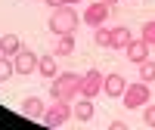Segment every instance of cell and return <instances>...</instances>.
I'll return each instance as SVG.
<instances>
[{
    "mask_svg": "<svg viewBox=\"0 0 155 130\" xmlns=\"http://www.w3.org/2000/svg\"><path fill=\"white\" fill-rule=\"evenodd\" d=\"M37 62H41V56L37 53H31V50H19L16 56H12V65H16V74H31V71H37Z\"/></svg>",
    "mask_w": 155,
    "mask_h": 130,
    "instance_id": "52a82bcc",
    "label": "cell"
},
{
    "mask_svg": "<svg viewBox=\"0 0 155 130\" xmlns=\"http://www.w3.org/2000/svg\"><path fill=\"white\" fill-rule=\"evenodd\" d=\"M65 3H71V6H78V3H84V0H65Z\"/></svg>",
    "mask_w": 155,
    "mask_h": 130,
    "instance_id": "7402d4cb",
    "label": "cell"
},
{
    "mask_svg": "<svg viewBox=\"0 0 155 130\" xmlns=\"http://www.w3.org/2000/svg\"><path fill=\"white\" fill-rule=\"evenodd\" d=\"M102 81H106V74H102L99 68L84 71V77H81V96H87V99L99 96V93H102Z\"/></svg>",
    "mask_w": 155,
    "mask_h": 130,
    "instance_id": "5b68a950",
    "label": "cell"
},
{
    "mask_svg": "<svg viewBox=\"0 0 155 130\" xmlns=\"http://www.w3.org/2000/svg\"><path fill=\"white\" fill-rule=\"evenodd\" d=\"M149 96H152V93H149V84H146V81H137V84H130V87L121 93V102H124L127 112H134V109H143L146 102H149Z\"/></svg>",
    "mask_w": 155,
    "mask_h": 130,
    "instance_id": "3957f363",
    "label": "cell"
},
{
    "mask_svg": "<svg viewBox=\"0 0 155 130\" xmlns=\"http://www.w3.org/2000/svg\"><path fill=\"white\" fill-rule=\"evenodd\" d=\"M127 90V81L121 74H106V81H102V93L106 96H121Z\"/></svg>",
    "mask_w": 155,
    "mask_h": 130,
    "instance_id": "9c48e42d",
    "label": "cell"
},
{
    "mask_svg": "<svg viewBox=\"0 0 155 130\" xmlns=\"http://www.w3.org/2000/svg\"><path fill=\"white\" fill-rule=\"evenodd\" d=\"M109 3H102V0H96V3H90L87 9H84V16H81V22H87L90 25V28H99V25L102 22H106L109 19Z\"/></svg>",
    "mask_w": 155,
    "mask_h": 130,
    "instance_id": "8992f818",
    "label": "cell"
},
{
    "mask_svg": "<svg viewBox=\"0 0 155 130\" xmlns=\"http://www.w3.org/2000/svg\"><path fill=\"white\" fill-rule=\"evenodd\" d=\"M102 3H109V6H115V3H118V0H102Z\"/></svg>",
    "mask_w": 155,
    "mask_h": 130,
    "instance_id": "603a6c76",
    "label": "cell"
},
{
    "mask_svg": "<svg viewBox=\"0 0 155 130\" xmlns=\"http://www.w3.org/2000/svg\"><path fill=\"white\" fill-rule=\"evenodd\" d=\"M93 41L99 44V47H112V28H93Z\"/></svg>",
    "mask_w": 155,
    "mask_h": 130,
    "instance_id": "ac0fdd59",
    "label": "cell"
},
{
    "mask_svg": "<svg viewBox=\"0 0 155 130\" xmlns=\"http://www.w3.org/2000/svg\"><path fill=\"white\" fill-rule=\"evenodd\" d=\"M124 53H127V59H130V62H137V65H140L143 59H149V44L143 41V37H140V41H130Z\"/></svg>",
    "mask_w": 155,
    "mask_h": 130,
    "instance_id": "8fae6325",
    "label": "cell"
},
{
    "mask_svg": "<svg viewBox=\"0 0 155 130\" xmlns=\"http://www.w3.org/2000/svg\"><path fill=\"white\" fill-rule=\"evenodd\" d=\"M12 74H16V65H12V59L0 53V81H9Z\"/></svg>",
    "mask_w": 155,
    "mask_h": 130,
    "instance_id": "e0dca14e",
    "label": "cell"
},
{
    "mask_svg": "<svg viewBox=\"0 0 155 130\" xmlns=\"http://www.w3.org/2000/svg\"><path fill=\"white\" fill-rule=\"evenodd\" d=\"M140 37H143V41L149 44V47H155V19H149L143 28H140Z\"/></svg>",
    "mask_w": 155,
    "mask_h": 130,
    "instance_id": "d6986e66",
    "label": "cell"
},
{
    "mask_svg": "<svg viewBox=\"0 0 155 130\" xmlns=\"http://www.w3.org/2000/svg\"><path fill=\"white\" fill-rule=\"evenodd\" d=\"M56 59L59 56H71L74 53V34H56V44H53V50H50Z\"/></svg>",
    "mask_w": 155,
    "mask_h": 130,
    "instance_id": "30bf717a",
    "label": "cell"
},
{
    "mask_svg": "<svg viewBox=\"0 0 155 130\" xmlns=\"http://www.w3.org/2000/svg\"><path fill=\"white\" fill-rule=\"evenodd\" d=\"M140 81H146V84L155 81V62H152V59H143V62H140Z\"/></svg>",
    "mask_w": 155,
    "mask_h": 130,
    "instance_id": "2e32d148",
    "label": "cell"
},
{
    "mask_svg": "<svg viewBox=\"0 0 155 130\" xmlns=\"http://www.w3.org/2000/svg\"><path fill=\"white\" fill-rule=\"evenodd\" d=\"M81 77L84 74H78V71H59L56 77H53V99H65V102H71V99H78L81 96Z\"/></svg>",
    "mask_w": 155,
    "mask_h": 130,
    "instance_id": "6da1fadb",
    "label": "cell"
},
{
    "mask_svg": "<svg viewBox=\"0 0 155 130\" xmlns=\"http://www.w3.org/2000/svg\"><path fill=\"white\" fill-rule=\"evenodd\" d=\"M19 112H22V118H37V121H41V115H44V102L37 99V96H28V99L19 106Z\"/></svg>",
    "mask_w": 155,
    "mask_h": 130,
    "instance_id": "7c38bea8",
    "label": "cell"
},
{
    "mask_svg": "<svg viewBox=\"0 0 155 130\" xmlns=\"http://www.w3.org/2000/svg\"><path fill=\"white\" fill-rule=\"evenodd\" d=\"M68 118H71V102H65V99H53V106L44 109V115H41V121L47 127H62Z\"/></svg>",
    "mask_w": 155,
    "mask_h": 130,
    "instance_id": "277c9868",
    "label": "cell"
},
{
    "mask_svg": "<svg viewBox=\"0 0 155 130\" xmlns=\"http://www.w3.org/2000/svg\"><path fill=\"white\" fill-rule=\"evenodd\" d=\"M19 50H22V37L19 34H3V37H0V53H3V56L12 59Z\"/></svg>",
    "mask_w": 155,
    "mask_h": 130,
    "instance_id": "5bb4252c",
    "label": "cell"
},
{
    "mask_svg": "<svg viewBox=\"0 0 155 130\" xmlns=\"http://www.w3.org/2000/svg\"><path fill=\"white\" fill-rule=\"evenodd\" d=\"M62 3H65V0H47V6H53V9H56V6H62Z\"/></svg>",
    "mask_w": 155,
    "mask_h": 130,
    "instance_id": "44dd1931",
    "label": "cell"
},
{
    "mask_svg": "<svg viewBox=\"0 0 155 130\" xmlns=\"http://www.w3.org/2000/svg\"><path fill=\"white\" fill-rule=\"evenodd\" d=\"M93 115H96V109H93V99L78 96V102L71 106V118H78L81 124H87V121H93Z\"/></svg>",
    "mask_w": 155,
    "mask_h": 130,
    "instance_id": "ba28073f",
    "label": "cell"
},
{
    "mask_svg": "<svg viewBox=\"0 0 155 130\" xmlns=\"http://www.w3.org/2000/svg\"><path fill=\"white\" fill-rule=\"evenodd\" d=\"M37 74H44V77H50V81H53V77L59 74V71H56V56H53V53H47V56H41V62H37Z\"/></svg>",
    "mask_w": 155,
    "mask_h": 130,
    "instance_id": "9a60e30c",
    "label": "cell"
},
{
    "mask_svg": "<svg viewBox=\"0 0 155 130\" xmlns=\"http://www.w3.org/2000/svg\"><path fill=\"white\" fill-rule=\"evenodd\" d=\"M78 25H81V16H78V9L71 3L56 6L53 16H50V31H53V34H74Z\"/></svg>",
    "mask_w": 155,
    "mask_h": 130,
    "instance_id": "7a4b0ae2",
    "label": "cell"
},
{
    "mask_svg": "<svg viewBox=\"0 0 155 130\" xmlns=\"http://www.w3.org/2000/svg\"><path fill=\"white\" fill-rule=\"evenodd\" d=\"M134 41L130 28H124V25H118V28H112V47L109 50H127V44Z\"/></svg>",
    "mask_w": 155,
    "mask_h": 130,
    "instance_id": "4fadbf2b",
    "label": "cell"
},
{
    "mask_svg": "<svg viewBox=\"0 0 155 130\" xmlns=\"http://www.w3.org/2000/svg\"><path fill=\"white\" fill-rule=\"evenodd\" d=\"M143 124L155 130V106H152V102H146V106H143Z\"/></svg>",
    "mask_w": 155,
    "mask_h": 130,
    "instance_id": "ffe728a7",
    "label": "cell"
}]
</instances>
